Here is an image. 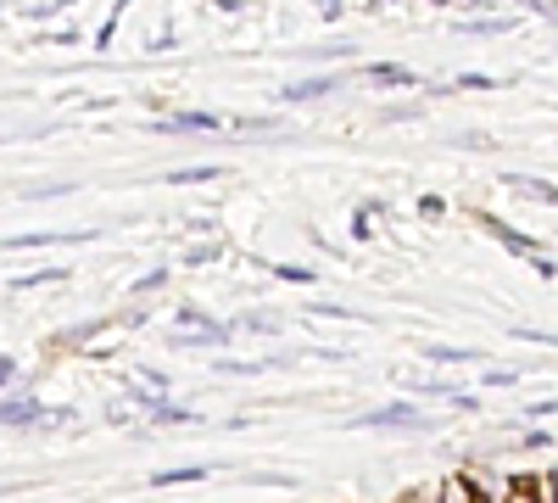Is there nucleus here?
<instances>
[{"label":"nucleus","instance_id":"f257e3e1","mask_svg":"<svg viewBox=\"0 0 558 503\" xmlns=\"http://www.w3.org/2000/svg\"><path fill=\"white\" fill-rule=\"evenodd\" d=\"M39 420V403L17 397V403H0V426H34Z\"/></svg>","mask_w":558,"mask_h":503},{"label":"nucleus","instance_id":"f03ea898","mask_svg":"<svg viewBox=\"0 0 558 503\" xmlns=\"http://www.w3.org/2000/svg\"><path fill=\"white\" fill-rule=\"evenodd\" d=\"M363 426H425V420L408 415V408H386V415H363Z\"/></svg>","mask_w":558,"mask_h":503},{"label":"nucleus","instance_id":"7ed1b4c3","mask_svg":"<svg viewBox=\"0 0 558 503\" xmlns=\"http://www.w3.org/2000/svg\"><path fill=\"white\" fill-rule=\"evenodd\" d=\"M168 129H218V118H207V112H184V118H173Z\"/></svg>","mask_w":558,"mask_h":503},{"label":"nucleus","instance_id":"20e7f679","mask_svg":"<svg viewBox=\"0 0 558 503\" xmlns=\"http://www.w3.org/2000/svg\"><path fill=\"white\" fill-rule=\"evenodd\" d=\"M430 358H441V363H463V358H475L470 347H425Z\"/></svg>","mask_w":558,"mask_h":503},{"label":"nucleus","instance_id":"39448f33","mask_svg":"<svg viewBox=\"0 0 558 503\" xmlns=\"http://www.w3.org/2000/svg\"><path fill=\"white\" fill-rule=\"evenodd\" d=\"M324 89H330V79H313V84H291V96L307 101V96H324Z\"/></svg>","mask_w":558,"mask_h":503},{"label":"nucleus","instance_id":"423d86ee","mask_svg":"<svg viewBox=\"0 0 558 503\" xmlns=\"http://www.w3.org/2000/svg\"><path fill=\"white\" fill-rule=\"evenodd\" d=\"M213 173H218V168H179L173 185H196V179H213Z\"/></svg>","mask_w":558,"mask_h":503},{"label":"nucleus","instance_id":"0eeeda50","mask_svg":"<svg viewBox=\"0 0 558 503\" xmlns=\"http://www.w3.org/2000/svg\"><path fill=\"white\" fill-rule=\"evenodd\" d=\"M202 476H207V470H162V476H157V487H173V481H202Z\"/></svg>","mask_w":558,"mask_h":503},{"label":"nucleus","instance_id":"6e6552de","mask_svg":"<svg viewBox=\"0 0 558 503\" xmlns=\"http://www.w3.org/2000/svg\"><path fill=\"white\" fill-rule=\"evenodd\" d=\"M274 274H279V280H291V286H307V280H313L307 268H291V263H286V268H274Z\"/></svg>","mask_w":558,"mask_h":503},{"label":"nucleus","instance_id":"1a4fd4ad","mask_svg":"<svg viewBox=\"0 0 558 503\" xmlns=\"http://www.w3.org/2000/svg\"><path fill=\"white\" fill-rule=\"evenodd\" d=\"M45 241H78V236H45ZM7 247H39V236H23V241H7Z\"/></svg>","mask_w":558,"mask_h":503}]
</instances>
